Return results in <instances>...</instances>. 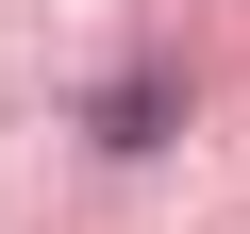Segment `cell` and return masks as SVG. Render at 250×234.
<instances>
[{
	"mask_svg": "<svg viewBox=\"0 0 250 234\" xmlns=\"http://www.w3.org/2000/svg\"><path fill=\"white\" fill-rule=\"evenodd\" d=\"M167 117H184V67H117L100 84V151H167Z\"/></svg>",
	"mask_w": 250,
	"mask_h": 234,
	"instance_id": "1",
	"label": "cell"
}]
</instances>
